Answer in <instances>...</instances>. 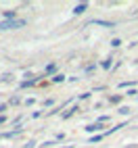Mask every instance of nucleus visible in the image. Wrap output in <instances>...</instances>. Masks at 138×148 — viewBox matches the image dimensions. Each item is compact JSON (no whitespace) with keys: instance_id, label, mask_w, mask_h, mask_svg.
I'll return each instance as SVG.
<instances>
[{"instance_id":"12","label":"nucleus","mask_w":138,"mask_h":148,"mask_svg":"<svg viewBox=\"0 0 138 148\" xmlns=\"http://www.w3.org/2000/svg\"><path fill=\"white\" fill-rule=\"evenodd\" d=\"M111 46H113V48L121 46V40H119V38H113V40H111Z\"/></svg>"},{"instance_id":"13","label":"nucleus","mask_w":138,"mask_h":148,"mask_svg":"<svg viewBox=\"0 0 138 148\" xmlns=\"http://www.w3.org/2000/svg\"><path fill=\"white\" fill-rule=\"evenodd\" d=\"M103 136H105V134H103ZM103 136H101V134H98V136H92V138H90V144H94V142H101V138H103Z\"/></svg>"},{"instance_id":"19","label":"nucleus","mask_w":138,"mask_h":148,"mask_svg":"<svg viewBox=\"0 0 138 148\" xmlns=\"http://www.w3.org/2000/svg\"><path fill=\"white\" fill-rule=\"evenodd\" d=\"M4 121H6V117H4V115H0V123H4Z\"/></svg>"},{"instance_id":"1","label":"nucleus","mask_w":138,"mask_h":148,"mask_svg":"<svg viewBox=\"0 0 138 148\" xmlns=\"http://www.w3.org/2000/svg\"><path fill=\"white\" fill-rule=\"evenodd\" d=\"M27 25L25 19H15V21H0V29L2 32H6V29H19V27H23Z\"/></svg>"},{"instance_id":"5","label":"nucleus","mask_w":138,"mask_h":148,"mask_svg":"<svg viewBox=\"0 0 138 148\" xmlns=\"http://www.w3.org/2000/svg\"><path fill=\"white\" fill-rule=\"evenodd\" d=\"M86 8H88V2H80V4H75L73 13L75 15H82V13H86Z\"/></svg>"},{"instance_id":"7","label":"nucleus","mask_w":138,"mask_h":148,"mask_svg":"<svg viewBox=\"0 0 138 148\" xmlns=\"http://www.w3.org/2000/svg\"><path fill=\"white\" fill-rule=\"evenodd\" d=\"M38 79H40V77H32V79H23L21 82V88H29V86H34Z\"/></svg>"},{"instance_id":"17","label":"nucleus","mask_w":138,"mask_h":148,"mask_svg":"<svg viewBox=\"0 0 138 148\" xmlns=\"http://www.w3.org/2000/svg\"><path fill=\"white\" fill-rule=\"evenodd\" d=\"M8 79H13V75H2L0 77V82H8Z\"/></svg>"},{"instance_id":"2","label":"nucleus","mask_w":138,"mask_h":148,"mask_svg":"<svg viewBox=\"0 0 138 148\" xmlns=\"http://www.w3.org/2000/svg\"><path fill=\"white\" fill-rule=\"evenodd\" d=\"M90 23H92V25H103V27H115L113 21H103V19H92Z\"/></svg>"},{"instance_id":"15","label":"nucleus","mask_w":138,"mask_h":148,"mask_svg":"<svg viewBox=\"0 0 138 148\" xmlns=\"http://www.w3.org/2000/svg\"><path fill=\"white\" fill-rule=\"evenodd\" d=\"M109 100H111L113 104H119V102H121V96H113V98H109Z\"/></svg>"},{"instance_id":"11","label":"nucleus","mask_w":138,"mask_h":148,"mask_svg":"<svg viewBox=\"0 0 138 148\" xmlns=\"http://www.w3.org/2000/svg\"><path fill=\"white\" fill-rule=\"evenodd\" d=\"M117 113H119V115H130V106H121Z\"/></svg>"},{"instance_id":"18","label":"nucleus","mask_w":138,"mask_h":148,"mask_svg":"<svg viewBox=\"0 0 138 148\" xmlns=\"http://www.w3.org/2000/svg\"><path fill=\"white\" fill-rule=\"evenodd\" d=\"M94 69H96L94 65H88V67H86V73H92V71H94Z\"/></svg>"},{"instance_id":"4","label":"nucleus","mask_w":138,"mask_h":148,"mask_svg":"<svg viewBox=\"0 0 138 148\" xmlns=\"http://www.w3.org/2000/svg\"><path fill=\"white\" fill-rule=\"evenodd\" d=\"M23 132V127H17V130H13V132H4V134H0V138H15V136H19Z\"/></svg>"},{"instance_id":"8","label":"nucleus","mask_w":138,"mask_h":148,"mask_svg":"<svg viewBox=\"0 0 138 148\" xmlns=\"http://www.w3.org/2000/svg\"><path fill=\"white\" fill-rule=\"evenodd\" d=\"M77 111H80V108H77V106H71V108H69V111L63 115V119H69V117H71V115H75Z\"/></svg>"},{"instance_id":"16","label":"nucleus","mask_w":138,"mask_h":148,"mask_svg":"<svg viewBox=\"0 0 138 148\" xmlns=\"http://www.w3.org/2000/svg\"><path fill=\"white\" fill-rule=\"evenodd\" d=\"M34 146H36V140H29V142H27L23 148H34Z\"/></svg>"},{"instance_id":"20","label":"nucleus","mask_w":138,"mask_h":148,"mask_svg":"<svg viewBox=\"0 0 138 148\" xmlns=\"http://www.w3.org/2000/svg\"><path fill=\"white\" fill-rule=\"evenodd\" d=\"M65 148H73V146H65Z\"/></svg>"},{"instance_id":"14","label":"nucleus","mask_w":138,"mask_h":148,"mask_svg":"<svg viewBox=\"0 0 138 148\" xmlns=\"http://www.w3.org/2000/svg\"><path fill=\"white\" fill-rule=\"evenodd\" d=\"M111 58H107V61H103V69H111Z\"/></svg>"},{"instance_id":"10","label":"nucleus","mask_w":138,"mask_h":148,"mask_svg":"<svg viewBox=\"0 0 138 148\" xmlns=\"http://www.w3.org/2000/svg\"><path fill=\"white\" fill-rule=\"evenodd\" d=\"M55 69H57V65H55V63H50V65H48V67L44 69V75H48V73H52Z\"/></svg>"},{"instance_id":"6","label":"nucleus","mask_w":138,"mask_h":148,"mask_svg":"<svg viewBox=\"0 0 138 148\" xmlns=\"http://www.w3.org/2000/svg\"><path fill=\"white\" fill-rule=\"evenodd\" d=\"M2 17H4V21H15V19H17V11H4Z\"/></svg>"},{"instance_id":"3","label":"nucleus","mask_w":138,"mask_h":148,"mask_svg":"<svg viewBox=\"0 0 138 148\" xmlns=\"http://www.w3.org/2000/svg\"><path fill=\"white\" fill-rule=\"evenodd\" d=\"M103 130V123H90V125H86V132H90V134H94V132H101Z\"/></svg>"},{"instance_id":"9","label":"nucleus","mask_w":138,"mask_h":148,"mask_svg":"<svg viewBox=\"0 0 138 148\" xmlns=\"http://www.w3.org/2000/svg\"><path fill=\"white\" fill-rule=\"evenodd\" d=\"M52 82H55V84H59V82H65V75H63V73H57V75L52 77Z\"/></svg>"}]
</instances>
